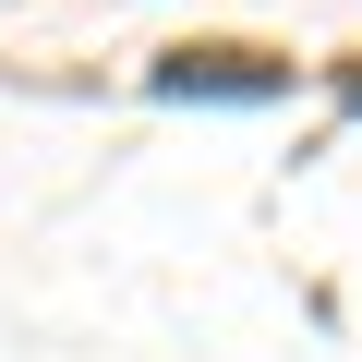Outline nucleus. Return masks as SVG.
<instances>
[{
	"mask_svg": "<svg viewBox=\"0 0 362 362\" xmlns=\"http://www.w3.org/2000/svg\"><path fill=\"white\" fill-rule=\"evenodd\" d=\"M290 85V61H266V49H169L157 61V97H278Z\"/></svg>",
	"mask_w": 362,
	"mask_h": 362,
	"instance_id": "1",
	"label": "nucleus"
}]
</instances>
